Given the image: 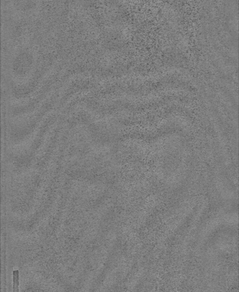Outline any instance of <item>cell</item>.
Wrapping results in <instances>:
<instances>
[{
	"instance_id": "6da1fadb",
	"label": "cell",
	"mask_w": 239,
	"mask_h": 292,
	"mask_svg": "<svg viewBox=\"0 0 239 292\" xmlns=\"http://www.w3.org/2000/svg\"><path fill=\"white\" fill-rule=\"evenodd\" d=\"M19 287V272L18 270L13 271L14 292H18Z\"/></svg>"
}]
</instances>
